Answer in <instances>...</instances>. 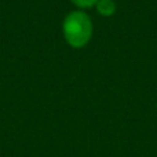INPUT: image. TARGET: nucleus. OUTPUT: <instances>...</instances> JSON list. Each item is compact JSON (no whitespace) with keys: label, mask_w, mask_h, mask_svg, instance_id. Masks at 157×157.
<instances>
[{"label":"nucleus","mask_w":157,"mask_h":157,"mask_svg":"<svg viewBox=\"0 0 157 157\" xmlns=\"http://www.w3.org/2000/svg\"><path fill=\"white\" fill-rule=\"evenodd\" d=\"M63 37L73 48L87 46L92 36V22L83 11H73L68 14L62 25Z\"/></svg>","instance_id":"f257e3e1"},{"label":"nucleus","mask_w":157,"mask_h":157,"mask_svg":"<svg viewBox=\"0 0 157 157\" xmlns=\"http://www.w3.org/2000/svg\"><path fill=\"white\" fill-rule=\"evenodd\" d=\"M95 6L98 13L103 17H110L116 13V4L113 0H98Z\"/></svg>","instance_id":"f03ea898"},{"label":"nucleus","mask_w":157,"mask_h":157,"mask_svg":"<svg viewBox=\"0 0 157 157\" xmlns=\"http://www.w3.org/2000/svg\"><path fill=\"white\" fill-rule=\"evenodd\" d=\"M97 2L98 0H72V3L80 8H90L97 4Z\"/></svg>","instance_id":"7ed1b4c3"}]
</instances>
